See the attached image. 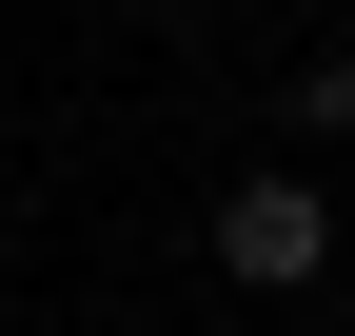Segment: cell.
Returning a JSON list of instances; mask_svg holds the SVG:
<instances>
[{
    "label": "cell",
    "mask_w": 355,
    "mask_h": 336,
    "mask_svg": "<svg viewBox=\"0 0 355 336\" xmlns=\"http://www.w3.org/2000/svg\"><path fill=\"white\" fill-rule=\"evenodd\" d=\"M217 277H237V297H316L336 277V178L316 158H257V178L217 198Z\"/></svg>",
    "instance_id": "obj_1"
},
{
    "label": "cell",
    "mask_w": 355,
    "mask_h": 336,
    "mask_svg": "<svg viewBox=\"0 0 355 336\" xmlns=\"http://www.w3.org/2000/svg\"><path fill=\"white\" fill-rule=\"evenodd\" d=\"M296 139H355V40H336V60H296Z\"/></svg>",
    "instance_id": "obj_2"
}]
</instances>
